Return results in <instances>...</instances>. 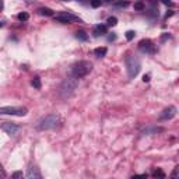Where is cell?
<instances>
[{
	"label": "cell",
	"instance_id": "cell-32",
	"mask_svg": "<svg viewBox=\"0 0 179 179\" xmlns=\"http://www.w3.org/2000/svg\"><path fill=\"white\" fill-rule=\"evenodd\" d=\"M2 27H3V21H0V28H2Z\"/></svg>",
	"mask_w": 179,
	"mask_h": 179
},
{
	"label": "cell",
	"instance_id": "cell-12",
	"mask_svg": "<svg viewBox=\"0 0 179 179\" xmlns=\"http://www.w3.org/2000/svg\"><path fill=\"white\" fill-rule=\"evenodd\" d=\"M106 52H108V49L102 46V48H97V49H95V50H94V55H95L97 57H104L106 55Z\"/></svg>",
	"mask_w": 179,
	"mask_h": 179
},
{
	"label": "cell",
	"instance_id": "cell-30",
	"mask_svg": "<svg viewBox=\"0 0 179 179\" xmlns=\"http://www.w3.org/2000/svg\"><path fill=\"white\" fill-rule=\"evenodd\" d=\"M3 7H4V3L0 0V10H3Z\"/></svg>",
	"mask_w": 179,
	"mask_h": 179
},
{
	"label": "cell",
	"instance_id": "cell-21",
	"mask_svg": "<svg viewBox=\"0 0 179 179\" xmlns=\"http://www.w3.org/2000/svg\"><path fill=\"white\" fill-rule=\"evenodd\" d=\"M154 176L155 178H159V179H165L164 178V172L161 171V169H157V171L154 172Z\"/></svg>",
	"mask_w": 179,
	"mask_h": 179
},
{
	"label": "cell",
	"instance_id": "cell-27",
	"mask_svg": "<svg viewBox=\"0 0 179 179\" xmlns=\"http://www.w3.org/2000/svg\"><path fill=\"white\" fill-rule=\"evenodd\" d=\"M91 6H93V7H99V6H101V2H91Z\"/></svg>",
	"mask_w": 179,
	"mask_h": 179
},
{
	"label": "cell",
	"instance_id": "cell-23",
	"mask_svg": "<svg viewBox=\"0 0 179 179\" xmlns=\"http://www.w3.org/2000/svg\"><path fill=\"white\" fill-rule=\"evenodd\" d=\"M132 179H147V175H146V174H141V175H134Z\"/></svg>",
	"mask_w": 179,
	"mask_h": 179
},
{
	"label": "cell",
	"instance_id": "cell-31",
	"mask_svg": "<svg viewBox=\"0 0 179 179\" xmlns=\"http://www.w3.org/2000/svg\"><path fill=\"white\" fill-rule=\"evenodd\" d=\"M172 14H174V11H169V13H167V18H168V17H171Z\"/></svg>",
	"mask_w": 179,
	"mask_h": 179
},
{
	"label": "cell",
	"instance_id": "cell-28",
	"mask_svg": "<svg viewBox=\"0 0 179 179\" xmlns=\"http://www.w3.org/2000/svg\"><path fill=\"white\" fill-rule=\"evenodd\" d=\"M115 38H116V35H114V34H112V35H109V37H108V41H114Z\"/></svg>",
	"mask_w": 179,
	"mask_h": 179
},
{
	"label": "cell",
	"instance_id": "cell-14",
	"mask_svg": "<svg viewBox=\"0 0 179 179\" xmlns=\"http://www.w3.org/2000/svg\"><path fill=\"white\" fill-rule=\"evenodd\" d=\"M31 84H32L34 88H37V90H41V87H42L41 78H39V77H34V80L31 81Z\"/></svg>",
	"mask_w": 179,
	"mask_h": 179
},
{
	"label": "cell",
	"instance_id": "cell-7",
	"mask_svg": "<svg viewBox=\"0 0 179 179\" xmlns=\"http://www.w3.org/2000/svg\"><path fill=\"white\" fill-rule=\"evenodd\" d=\"M138 49L144 53H154L155 52V48L153 42L150 39H141V41L138 42Z\"/></svg>",
	"mask_w": 179,
	"mask_h": 179
},
{
	"label": "cell",
	"instance_id": "cell-13",
	"mask_svg": "<svg viewBox=\"0 0 179 179\" xmlns=\"http://www.w3.org/2000/svg\"><path fill=\"white\" fill-rule=\"evenodd\" d=\"M76 38H77L78 41H83V42H86L87 39H88V35H87L84 31H77L76 32Z\"/></svg>",
	"mask_w": 179,
	"mask_h": 179
},
{
	"label": "cell",
	"instance_id": "cell-26",
	"mask_svg": "<svg viewBox=\"0 0 179 179\" xmlns=\"http://www.w3.org/2000/svg\"><path fill=\"white\" fill-rule=\"evenodd\" d=\"M143 81L144 83L150 81V74H144V76H143Z\"/></svg>",
	"mask_w": 179,
	"mask_h": 179
},
{
	"label": "cell",
	"instance_id": "cell-22",
	"mask_svg": "<svg viewBox=\"0 0 179 179\" xmlns=\"http://www.w3.org/2000/svg\"><path fill=\"white\" fill-rule=\"evenodd\" d=\"M178 174H179V167H175V169L171 174V179H178Z\"/></svg>",
	"mask_w": 179,
	"mask_h": 179
},
{
	"label": "cell",
	"instance_id": "cell-6",
	"mask_svg": "<svg viewBox=\"0 0 179 179\" xmlns=\"http://www.w3.org/2000/svg\"><path fill=\"white\" fill-rule=\"evenodd\" d=\"M55 20H56L57 23H62V24H71L73 21L78 20V17L74 16V14H71V13L62 11V13H59V14L55 16Z\"/></svg>",
	"mask_w": 179,
	"mask_h": 179
},
{
	"label": "cell",
	"instance_id": "cell-20",
	"mask_svg": "<svg viewBox=\"0 0 179 179\" xmlns=\"http://www.w3.org/2000/svg\"><path fill=\"white\" fill-rule=\"evenodd\" d=\"M134 35H136L134 31H132V29H130V31H127V32H126V39H127V41H132V39L134 38Z\"/></svg>",
	"mask_w": 179,
	"mask_h": 179
},
{
	"label": "cell",
	"instance_id": "cell-17",
	"mask_svg": "<svg viewBox=\"0 0 179 179\" xmlns=\"http://www.w3.org/2000/svg\"><path fill=\"white\" fill-rule=\"evenodd\" d=\"M134 10H138V11H143L144 8H146V4L141 3V2H137V3H134Z\"/></svg>",
	"mask_w": 179,
	"mask_h": 179
},
{
	"label": "cell",
	"instance_id": "cell-18",
	"mask_svg": "<svg viewBox=\"0 0 179 179\" xmlns=\"http://www.w3.org/2000/svg\"><path fill=\"white\" fill-rule=\"evenodd\" d=\"M11 179H25V176H24V174H23L21 171H16L11 175Z\"/></svg>",
	"mask_w": 179,
	"mask_h": 179
},
{
	"label": "cell",
	"instance_id": "cell-24",
	"mask_svg": "<svg viewBox=\"0 0 179 179\" xmlns=\"http://www.w3.org/2000/svg\"><path fill=\"white\" fill-rule=\"evenodd\" d=\"M116 6H118V7H127V6H129V3H127V2H120V3H116Z\"/></svg>",
	"mask_w": 179,
	"mask_h": 179
},
{
	"label": "cell",
	"instance_id": "cell-11",
	"mask_svg": "<svg viewBox=\"0 0 179 179\" xmlns=\"http://www.w3.org/2000/svg\"><path fill=\"white\" fill-rule=\"evenodd\" d=\"M106 34V25H95L94 28V35L95 37H101V35H105Z\"/></svg>",
	"mask_w": 179,
	"mask_h": 179
},
{
	"label": "cell",
	"instance_id": "cell-29",
	"mask_svg": "<svg viewBox=\"0 0 179 179\" xmlns=\"http://www.w3.org/2000/svg\"><path fill=\"white\" fill-rule=\"evenodd\" d=\"M167 38H169V35H168V34H164L162 37H161V41H165Z\"/></svg>",
	"mask_w": 179,
	"mask_h": 179
},
{
	"label": "cell",
	"instance_id": "cell-4",
	"mask_svg": "<svg viewBox=\"0 0 179 179\" xmlns=\"http://www.w3.org/2000/svg\"><path fill=\"white\" fill-rule=\"evenodd\" d=\"M77 86H78V80H77V78L69 77V78H66L65 81L60 84L59 93L62 94V97H67V95H70L74 90L77 88Z\"/></svg>",
	"mask_w": 179,
	"mask_h": 179
},
{
	"label": "cell",
	"instance_id": "cell-9",
	"mask_svg": "<svg viewBox=\"0 0 179 179\" xmlns=\"http://www.w3.org/2000/svg\"><path fill=\"white\" fill-rule=\"evenodd\" d=\"M175 115H176V108L175 106H168V108H165V109L161 112L159 119H161V120H168V119H172Z\"/></svg>",
	"mask_w": 179,
	"mask_h": 179
},
{
	"label": "cell",
	"instance_id": "cell-5",
	"mask_svg": "<svg viewBox=\"0 0 179 179\" xmlns=\"http://www.w3.org/2000/svg\"><path fill=\"white\" fill-rule=\"evenodd\" d=\"M27 108L24 106H3L0 108V115H13V116H24L27 115Z\"/></svg>",
	"mask_w": 179,
	"mask_h": 179
},
{
	"label": "cell",
	"instance_id": "cell-3",
	"mask_svg": "<svg viewBox=\"0 0 179 179\" xmlns=\"http://www.w3.org/2000/svg\"><path fill=\"white\" fill-rule=\"evenodd\" d=\"M140 60H138L136 56H132V55H127L126 57V70H127V76L130 78H134L140 71Z\"/></svg>",
	"mask_w": 179,
	"mask_h": 179
},
{
	"label": "cell",
	"instance_id": "cell-19",
	"mask_svg": "<svg viewBox=\"0 0 179 179\" xmlns=\"http://www.w3.org/2000/svg\"><path fill=\"white\" fill-rule=\"evenodd\" d=\"M116 24H118V18H116V17H109V18H108V25L115 27Z\"/></svg>",
	"mask_w": 179,
	"mask_h": 179
},
{
	"label": "cell",
	"instance_id": "cell-25",
	"mask_svg": "<svg viewBox=\"0 0 179 179\" xmlns=\"http://www.w3.org/2000/svg\"><path fill=\"white\" fill-rule=\"evenodd\" d=\"M0 176H2V178H6V172H4V168L2 167V164H0Z\"/></svg>",
	"mask_w": 179,
	"mask_h": 179
},
{
	"label": "cell",
	"instance_id": "cell-2",
	"mask_svg": "<svg viewBox=\"0 0 179 179\" xmlns=\"http://www.w3.org/2000/svg\"><path fill=\"white\" fill-rule=\"evenodd\" d=\"M59 123V115L57 114H49L44 118H41L37 123V129L38 130H49L53 127L57 126Z\"/></svg>",
	"mask_w": 179,
	"mask_h": 179
},
{
	"label": "cell",
	"instance_id": "cell-1",
	"mask_svg": "<svg viewBox=\"0 0 179 179\" xmlns=\"http://www.w3.org/2000/svg\"><path fill=\"white\" fill-rule=\"evenodd\" d=\"M91 69H93V65H91L90 62L80 60V62H77V63H74V65L71 66L70 73H71V77L81 78V77H84V76H87V74L91 71Z\"/></svg>",
	"mask_w": 179,
	"mask_h": 179
},
{
	"label": "cell",
	"instance_id": "cell-16",
	"mask_svg": "<svg viewBox=\"0 0 179 179\" xmlns=\"http://www.w3.org/2000/svg\"><path fill=\"white\" fill-rule=\"evenodd\" d=\"M17 18H18L20 21H23V23H24V21H28L29 14H28V13H25V11H23V13H20V14L17 16Z\"/></svg>",
	"mask_w": 179,
	"mask_h": 179
},
{
	"label": "cell",
	"instance_id": "cell-15",
	"mask_svg": "<svg viewBox=\"0 0 179 179\" xmlns=\"http://www.w3.org/2000/svg\"><path fill=\"white\" fill-rule=\"evenodd\" d=\"M38 11L41 13L42 16H53V11L50 10V8H48V7H41Z\"/></svg>",
	"mask_w": 179,
	"mask_h": 179
},
{
	"label": "cell",
	"instance_id": "cell-10",
	"mask_svg": "<svg viewBox=\"0 0 179 179\" xmlns=\"http://www.w3.org/2000/svg\"><path fill=\"white\" fill-rule=\"evenodd\" d=\"M27 179H42V175H41L39 168L35 167V165L29 167L28 171H27Z\"/></svg>",
	"mask_w": 179,
	"mask_h": 179
},
{
	"label": "cell",
	"instance_id": "cell-8",
	"mask_svg": "<svg viewBox=\"0 0 179 179\" xmlns=\"http://www.w3.org/2000/svg\"><path fill=\"white\" fill-rule=\"evenodd\" d=\"M2 129L7 134H10V136H16L18 133V130H20V127L17 126L16 123H10V122H4L2 125Z\"/></svg>",
	"mask_w": 179,
	"mask_h": 179
}]
</instances>
